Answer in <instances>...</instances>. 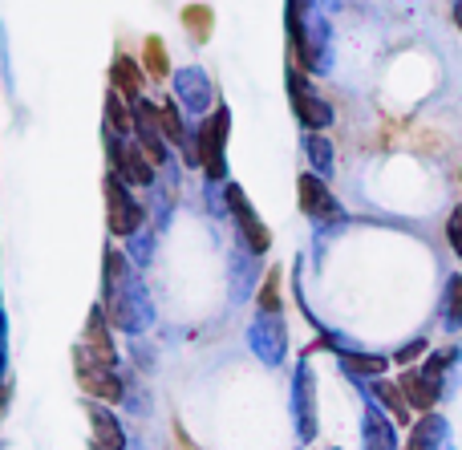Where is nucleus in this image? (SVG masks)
<instances>
[{
    "label": "nucleus",
    "instance_id": "f257e3e1",
    "mask_svg": "<svg viewBox=\"0 0 462 450\" xmlns=\"http://www.w3.org/2000/svg\"><path fill=\"white\" fill-rule=\"evenodd\" d=\"M73 370H78L81 390H86L89 398H97V402H122V398H126V394H122V390H126V381H122L118 365L97 362L86 345L73 349Z\"/></svg>",
    "mask_w": 462,
    "mask_h": 450
},
{
    "label": "nucleus",
    "instance_id": "f03ea898",
    "mask_svg": "<svg viewBox=\"0 0 462 450\" xmlns=\"http://www.w3.org/2000/svg\"><path fill=\"white\" fill-rule=\"evenodd\" d=\"M224 142H227V110H216L199 130V162L211 179H224Z\"/></svg>",
    "mask_w": 462,
    "mask_h": 450
},
{
    "label": "nucleus",
    "instance_id": "7ed1b4c3",
    "mask_svg": "<svg viewBox=\"0 0 462 450\" xmlns=\"http://www.w3.org/2000/svg\"><path fill=\"white\" fill-rule=\"evenodd\" d=\"M134 130H138V146H143V154L159 167V162H167V138L159 134L162 122H159V110H154L151 102H138L134 106Z\"/></svg>",
    "mask_w": 462,
    "mask_h": 450
},
{
    "label": "nucleus",
    "instance_id": "20e7f679",
    "mask_svg": "<svg viewBox=\"0 0 462 450\" xmlns=\"http://www.w3.org/2000/svg\"><path fill=\"white\" fill-rule=\"evenodd\" d=\"M110 159H114V167H118V175L126 179V183L146 187V183L154 179V162L146 159L138 142H126V146H122L118 138H110Z\"/></svg>",
    "mask_w": 462,
    "mask_h": 450
},
{
    "label": "nucleus",
    "instance_id": "39448f33",
    "mask_svg": "<svg viewBox=\"0 0 462 450\" xmlns=\"http://www.w3.org/2000/svg\"><path fill=\"white\" fill-rule=\"evenodd\" d=\"M106 203H110V232L114 235L134 232L143 211H138V203L130 199V191L122 187V179H110V183H106Z\"/></svg>",
    "mask_w": 462,
    "mask_h": 450
},
{
    "label": "nucleus",
    "instance_id": "423d86ee",
    "mask_svg": "<svg viewBox=\"0 0 462 450\" xmlns=\"http://www.w3.org/2000/svg\"><path fill=\"white\" fill-rule=\"evenodd\" d=\"M86 414H89V430H94L97 450H126V430H122V422L114 418L106 406L86 402Z\"/></svg>",
    "mask_w": 462,
    "mask_h": 450
},
{
    "label": "nucleus",
    "instance_id": "0eeeda50",
    "mask_svg": "<svg viewBox=\"0 0 462 450\" xmlns=\"http://www.w3.org/2000/svg\"><path fill=\"white\" fill-rule=\"evenodd\" d=\"M81 345H86L89 354L97 357V362L118 365V349H114V341H110V325H106V313H102V308H89V317H86V337H81Z\"/></svg>",
    "mask_w": 462,
    "mask_h": 450
},
{
    "label": "nucleus",
    "instance_id": "6e6552de",
    "mask_svg": "<svg viewBox=\"0 0 462 450\" xmlns=\"http://www.w3.org/2000/svg\"><path fill=\"white\" fill-rule=\"evenodd\" d=\"M227 203H231V211H236V216H239V224H244L247 243H252L255 252H263V248H268V232H263V224L252 216V211H247V199H244V191H239V187H231V191H227Z\"/></svg>",
    "mask_w": 462,
    "mask_h": 450
},
{
    "label": "nucleus",
    "instance_id": "1a4fd4ad",
    "mask_svg": "<svg viewBox=\"0 0 462 450\" xmlns=\"http://www.w3.org/2000/svg\"><path fill=\"white\" fill-rule=\"evenodd\" d=\"M106 130H110V138H130V130H134V114L126 110V97L122 94H110V106H106Z\"/></svg>",
    "mask_w": 462,
    "mask_h": 450
},
{
    "label": "nucleus",
    "instance_id": "9d476101",
    "mask_svg": "<svg viewBox=\"0 0 462 450\" xmlns=\"http://www.w3.org/2000/svg\"><path fill=\"white\" fill-rule=\"evenodd\" d=\"M138 89H143V73L130 57H118L114 61V94H126V102H134Z\"/></svg>",
    "mask_w": 462,
    "mask_h": 450
},
{
    "label": "nucleus",
    "instance_id": "9b49d317",
    "mask_svg": "<svg viewBox=\"0 0 462 450\" xmlns=\"http://www.w3.org/2000/svg\"><path fill=\"white\" fill-rule=\"evenodd\" d=\"M300 203L312 211V216H320V211H333V203H328V191L317 183V179H300Z\"/></svg>",
    "mask_w": 462,
    "mask_h": 450
},
{
    "label": "nucleus",
    "instance_id": "f8f14e48",
    "mask_svg": "<svg viewBox=\"0 0 462 450\" xmlns=\"http://www.w3.org/2000/svg\"><path fill=\"white\" fill-rule=\"evenodd\" d=\"M159 122H162V138H167V142L187 146V130H183V122H179V114H175V106L171 102L159 106Z\"/></svg>",
    "mask_w": 462,
    "mask_h": 450
},
{
    "label": "nucleus",
    "instance_id": "ddd939ff",
    "mask_svg": "<svg viewBox=\"0 0 462 450\" xmlns=\"http://www.w3.org/2000/svg\"><path fill=\"white\" fill-rule=\"evenodd\" d=\"M146 73L151 78H167L171 65H167V49H162V41H146Z\"/></svg>",
    "mask_w": 462,
    "mask_h": 450
},
{
    "label": "nucleus",
    "instance_id": "4468645a",
    "mask_svg": "<svg viewBox=\"0 0 462 450\" xmlns=\"http://www.w3.org/2000/svg\"><path fill=\"white\" fill-rule=\"evenodd\" d=\"M183 21H187V24H199L203 37H208V24H211V13H208V8H187Z\"/></svg>",
    "mask_w": 462,
    "mask_h": 450
},
{
    "label": "nucleus",
    "instance_id": "2eb2a0df",
    "mask_svg": "<svg viewBox=\"0 0 462 450\" xmlns=\"http://www.w3.org/2000/svg\"><path fill=\"white\" fill-rule=\"evenodd\" d=\"M450 240H455V248L462 256V211H455V219H450Z\"/></svg>",
    "mask_w": 462,
    "mask_h": 450
},
{
    "label": "nucleus",
    "instance_id": "dca6fc26",
    "mask_svg": "<svg viewBox=\"0 0 462 450\" xmlns=\"http://www.w3.org/2000/svg\"><path fill=\"white\" fill-rule=\"evenodd\" d=\"M94 450H97V446H94Z\"/></svg>",
    "mask_w": 462,
    "mask_h": 450
}]
</instances>
